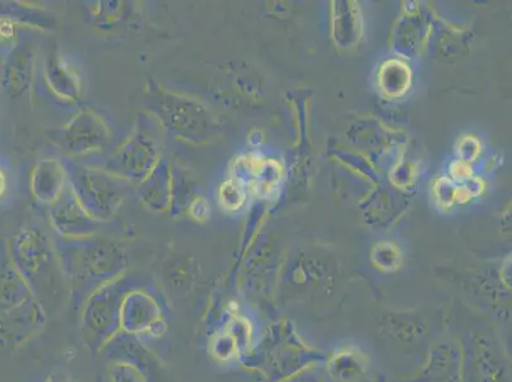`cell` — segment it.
<instances>
[{"instance_id":"1","label":"cell","mask_w":512,"mask_h":382,"mask_svg":"<svg viewBox=\"0 0 512 382\" xmlns=\"http://www.w3.org/2000/svg\"><path fill=\"white\" fill-rule=\"evenodd\" d=\"M13 267L25 279L32 295L43 309H54L64 300L69 286L57 250L43 228L25 225L11 242Z\"/></svg>"},{"instance_id":"2","label":"cell","mask_w":512,"mask_h":382,"mask_svg":"<svg viewBox=\"0 0 512 382\" xmlns=\"http://www.w3.org/2000/svg\"><path fill=\"white\" fill-rule=\"evenodd\" d=\"M55 246L69 290L90 291L123 276L127 268V255L118 244L110 240H67L59 237Z\"/></svg>"},{"instance_id":"3","label":"cell","mask_w":512,"mask_h":382,"mask_svg":"<svg viewBox=\"0 0 512 382\" xmlns=\"http://www.w3.org/2000/svg\"><path fill=\"white\" fill-rule=\"evenodd\" d=\"M144 102L162 130L180 142L204 146L216 134V121L202 102L152 82L147 87Z\"/></svg>"},{"instance_id":"4","label":"cell","mask_w":512,"mask_h":382,"mask_svg":"<svg viewBox=\"0 0 512 382\" xmlns=\"http://www.w3.org/2000/svg\"><path fill=\"white\" fill-rule=\"evenodd\" d=\"M65 169L74 197L93 220L100 223L113 221L130 194L136 191V186L104 167L69 161Z\"/></svg>"},{"instance_id":"5","label":"cell","mask_w":512,"mask_h":382,"mask_svg":"<svg viewBox=\"0 0 512 382\" xmlns=\"http://www.w3.org/2000/svg\"><path fill=\"white\" fill-rule=\"evenodd\" d=\"M262 357L265 375L273 382H287L314 371L327 358L307 344L288 320L278 321L269 328Z\"/></svg>"},{"instance_id":"6","label":"cell","mask_w":512,"mask_h":382,"mask_svg":"<svg viewBox=\"0 0 512 382\" xmlns=\"http://www.w3.org/2000/svg\"><path fill=\"white\" fill-rule=\"evenodd\" d=\"M160 130L150 114H139L129 137L115 149L104 169L134 186L141 184L162 160Z\"/></svg>"},{"instance_id":"7","label":"cell","mask_w":512,"mask_h":382,"mask_svg":"<svg viewBox=\"0 0 512 382\" xmlns=\"http://www.w3.org/2000/svg\"><path fill=\"white\" fill-rule=\"evenodd\" d=\"M128 291L127 279L121 276L102 284L88 297L82 312V326L92 346L113 342L120 332V307Z\"/></svg>"},{"instance_id":"8","label":"cell","mask_w":512,"mask_h":382,"mask_svg":"<svg viewBox=\"0 0 512 382\" xmlns=\"http://www.w3.org/2000/svg\"><path fill=\"white\" fill-rule=\"evenodd\" d=\"M50 142L69 158H82L104 151L111 142V130L101 115L81 110L62 127L51 130Z\"/></svg>"},{"instance_id":"9","label":"cell","mask_w":512,"mask_h":382,"mask_svg":"<svg viewBox=\"0 0 512 382\" xmlns=\"http://www.w3.org/2000/svg\"><path fill=\"white\" fill-rule=\"evenodd\" d=\"M460 346L464 382H511L509 362L491 335L472 332Z\"/></svg>"},{"instance_id":"10","label":"cell","mask_w":512,"mask_h":382,"mask_svg":"<svg viewBox=\"0 0 512 382\" xmlns=\"http://www.w3.org/2000/svg\"><path fill=\"white\" fill-rule=\"evenodd\" d=\"M50 226L59 237L67 240L91 239L104 223L97 222L79 204L69 185L57 202L49 207Z\"/></svg>"},{"instance_id":"11","label":"cell","mask_w":512,"mask_h":382,"mask_svg":"<svg viewBox=\"0 0 512 382\" xmlns=\"http://www.w3.org/2000/svg\"><path fill=\"white\" fill-rule=\"evenodd\" d=\"M120 332L129 335L164 333V314L150 293L129 290L120 307Z\"/></svg>"},{"instance_id":"12","label":"cell","mask_w":512,"mask_h":382,"mask_svg":"<svg viewBox=\"0 0 512 382\" xmlns=\"http://www.w3.org/2000/svg\"><path fill=\"white\" fill-rule=\"evenodd\" d=\"M408 382H464L460 342L441 339L428 349L425 362Z\"/></svg>"},{"instance_id":"13","label":"cell","mask_w":512,"mask_h":382,"mask_svg":"<svg viewBox=\"0 0 512 382\" xmlns=\"http://www.w3.org/2000/svg\"><path fill=\"white\" fill-rule=\"evenodd\" d=\"M43 81L48 91L64 104H76L82 97V79L71 62L58 51L46 58Z\"/></svg>"},{"instance_id":"14","label":"cell","mask_w":512,"mask_h":382,"mask_svg":"<svg viewBox=\"0 0 512 382\" xmlns=\"http://www.w3.org/2000/svg\"><path fill=\"white\" fill-rule=\"evenodd\" d=\"M30 184L31 193L37 202L50 207L67 189L68 174L65 163L58 158H41L32 170Z\"/></svg>"},{"instance_id":"15","label":"cell","mask_w":512,"mask_h":382,"mask_svg":"<svg viewBox=\"0 0 512 382\" xmlns=\"http://www.w3.org/2000/svg\"><path fill=\"white\" fill-rule=\"evenodd\" d=\"M136 194L139 202L148 211L158 214L171 212L172 174L171 165L165 158L136 186Z\"/></svg>"},{"instance_id":"16","label":"cell","mask_w":512,"mask_h":382,"mask_svg":"<svg viewBox=\"0 0 512 382\" xmlns=\"http://www.w3.org/2000/svg\"><path fill=\"white\" fill-rule=\"evenodd\" d=\"M324 363L325 372L332 382H366L369 379V357L356 346L335 349Z\"/></svg>"},{"instance_id":"17","label":"cell","mask_w":512,"mask_h":382,"mask_svg":"<svg viewBox=\"0 0 512 382\" xmlns=\"http://www.w3.org/2000/svg\"><path fill=\"white\" fill-rule=\"evenodd\" d=\"M380 333L402 346H414L427 337L428 324L420 312L390 311L380 321Z\"/></svg>"},{"instance_id":"18","label":"cell","mask_w":512,"mask_h":382,"mask_svg":"<svg viewBox=\"0 0 512 382\" xmlns=\"http://www.w3.org/2000/svg\"><path fill=\"white\" fill-rule=\"evenodd\" d=\"M34 74V53L27 48H18L3 69L2 85L9 95L20 97L30 90Z\"/></svg>"},{"instance_id":"19","label":"cell","mask_w":512,"mask_h":382,"mask_svg":"<svg viewBox=\"0 0 512 382\" xmlns=\"http://www.w3.org/2000/svg\"><path fill=\"white\" fill-rule=\"evenodd\" d=\"M34 298L25 279L21 277L12 263L0 269V310L4 314L20 309Z\"/></svg>"},{"instance_id":"20","label":"cell","mask_w":512,"mask_h":382,"mask_svg":"<svg viewBox=\"0 0 512 382\" xmlns=\"http://www.w3.org/2000/svg\"><path fill=\"white\" fill-rule=\"evenodd\" d=\"M172 174V206L171 212L175 214L188 211L190 204L198 197L197 183L189 172L178 165H171Z\"/></svg>"},{"instance_id":"21","label":"cell","mask_w":512,"mask_h":382,"mask_svg":"<svg viewBox=\"0 0 512 382\" xmlns=\"http://www.w3.org/2000/svg\"><path fill=\"white\" fill-rule=\"evenodd\" d=\"M226 332L235 340L239 354L249 352L253 346L254 329L244 316L235 315L228 321Z\"/></svg>"},{"instance_id":"22","label":"cell","mask_w":512,"mask_h":382,"mask_svg":"<svg viewBox=\"0 0 512 382\" xmlns=\"http://www.w3.org/2000/svg\"><path fill=\"white\" fill-rule=\"evenodd\" d=\"M109 379L110 382H148L136 363L125 360L110 363Z\"/></svg>"},{"instance_id":"23","label":"cell","mask_w":512,"mask_h":382,"mask_svg":"<svg viewBox=\"0 0 512 382\" xmlns=\"http://www.w3.org/2000/svg\"><path fill=\"white\" fill-rule=\"evenodd\" d=\"M100 6L92 11L91 15L100 25L114 26L116 22L123 21L125 3L121 2H100Z\"/></svg>"},{"instance_id":"24","label":"cell","mask_w":512,"mask_h":382,"mask_svg":"<svg viewBox=\"0 0 512 382\" xmlns=\"http://www.w3.org/2000/svg\"><path fill=\"white\" fill-rule=\"evenodd\" d=\"M212 352L214 358L218 361L227 362L239 354L235 340L231 335L225 332L218 333L212 342Z\"/></svg>"},{"instance_id":"25","label":"cell","mask_w":512,"mask_h":382,"mask_svg":"<svg viewBox=\"0 0 512 382\" xmlns=\"http://www.w3.org/2000/svg\"><path fill=\"white\" fill-rule=\"evenodd\" d=\"M189 216L193 218L194 221L197 222H207L209 216H211V207H209V203L206 198L198 197L195 198L190 204L188 211Z\"/></svg>"},{"instance_id":"26","label":"cell","mask_w":512,"mask_h":382,"mask_svg":"<svg viewBox=\"0 0 512 382\" xmlns=\"http://www.w3.org/2000/svg\"><path fill=\"white\" fill-rule=\"evenodd\" d=\"M220 202L225 208L235 209L241 202L239 189L232 183L223 184L220 190Z\"/></svg>"},{"instance_id":"27","label":"cell","mask_w":512,"mask_h":382,"mask_svg":"<svg viewBox=\"0 0 512 382\" xmlns=\"http://www.w3.org/2000/svg\"><path fill=\"white\" fill-rule=\"evenodd\" d=\"M375 262L377 267H380L384 270H393L398 267L400 262L399 256L394 251H381V253L376 255Z\"/></svg>"},{"instance_id":"28","label":"cell","mask_w":512,"mask_h":382,"mask_svg":"<svg viewBox=\"0 0 512 382\" xmlns=\"http://www.w3.org/2000/svg\"><path fill=\"white\" fill-rule=\"evenodd\" d=\"M287 382H324L320 379L318 375L314 374V371L305 372V374H302L300 376L295 377V379H292Z\"/></svg>"},{"instance_id":"29","label":"cell","mask_w":512,"mask_h":382,"mask_svg":"<svg viewBox=\"0 0 512 382\" xmlns=\"http://www.w3.org/2000/svg\"><path fill=\"white\" fill-rule=\"evenodd\" d=\"M45 382H74L71 377L64 374H53Z\"/></svg>"},{"instance_id":"30","label":"cell","mask_w":512,"mask_h":382,"mask_svg":"<svg viewBox=\"0 0 512 382\" xmlns=\"http://www.w3.org/2000/svg\"><path fill=\"white\" fill-rule=\"evenodd\" d=\"M7 186V176L4 174L3 170L0 169V198H3V195L6 194Z\"/></svg>"}]
</instances>
